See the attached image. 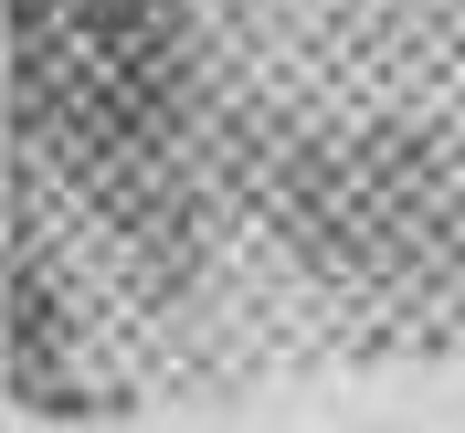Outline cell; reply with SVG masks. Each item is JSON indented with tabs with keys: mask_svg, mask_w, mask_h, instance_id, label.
Here are the masks:
<instances>
[{
	"mask_svg": "<svg viewBox=\"0 0 465 433\" xmlns=\"http://www.w3.org/2000/svg\"><path fill=\"white\" fill-rule=\"evenodd\" d=\"M296 243L328 264V275H434L455 254V159H434L423 138H339L318 148L286 191Z\"/></svg>",
	"mask_w": 465,
	"mask_h": 433,
	"instance_id": "obj_2",
	"label": "cell"
},
{
	"mask_svg": "<svg viewBox=\"0 0 465 433\" xmlns=\"http://www.w3.org/2000/svg\"><path fill=\"white\" fill-rule=\"evenodd\" d=\"M11 85L54 148L116 170L159 148L180 116V11L170 0H11Z\"/></svg>",
	"mask_w": 465,
	"mask_h": 433,
	"instance_id": "obj_1",
	"label": "cell"
}]
</instances>
